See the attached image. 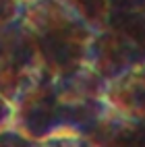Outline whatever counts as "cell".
Returning <instances> with one entry per match:
<instances>
[{"mask_svg": "<svg viewBox=\"0 0 145 147\" xmlns=\"http://www.w3.org/2000/svg\"><path fill=\"white\" fill-rule=\"evenodd\" d=\"M0 145H15V147H33L40 145L35 139H29L27 135L19 133L13 126H6V129L0 131Z\"/></svg>", "mask_w": 145, "mask_h": 147, "instance_id": "obj_9", "label": "cell"}, {"mask_svg": "<svg viewBox=\"0 0 145 147\" xmlns=\"http://www.w3.org/2000/svg\"><path fill=\"white\" fill-rule=\"evenodd\" d=\"M42 68L37 44L23 19L0 25V93L13 104Z\"/></svg>", "mask_w": 145, "mask_h": 147, "instance_id": "obj_4", "label": "cell"}, {"mask_svg": "<svg viewBox=\"0 0 145 147\" xmlns=\"http://www.w3.org/2000/svg\"><path fill=\"white\" fill-rule=\"evenodd\" d=\"M87 64L106 81L145 64V6L112 11L91 40Z\"/></svg>", "mask_w": 145, "mask_h": 147, "instance_id": "obj_2", "label": "cell"}, {"mask_svg": "<svg viewBox=\"0 0 145 147\" xmlns=\"http://www.w3.org/2000/svg\"><path fill=\"white\" fill-rule=\"evenodd\" d=\"M60 2L69 6L79 19H83L93 31L104 29L112 15L110 0H60Z\"/></svg>", "mask_w": 145, "mask_h": 147, "instance_id": "obj_8", "label": "cell"}, {"mask_svg": "<svg viewBox=\"0 0 145 147\" xmlns=\"http://www.w3.org/2000/svg\"><path fill=\"white\" fill-rule=\"evenodd\" d=\"M25 0H0V25H6L21 17Z\"/></svg>", "mask_w": 145, "mask_h": 147, "instance_id": "obj_10", "label": "cell"}, {"mask_svg": "<svg viewBox=\"0 0 145 147\" xmlns=\"http://www.w3.org/2000/svg\"><path fill=\"white\" fill-rule=\"evenodd\" d=\"M112 11H124V8H143L145 0H110Z\"/></svg>", "mask_w": 145, "mask_h": 147, "instance_id": "obj_12", "label": "cell"}, {"mask_svg": "<svg viewBox=\"0 0 145 147\" xmlns=\"http://www.w3.org/2000/svg\"><path fill=\"white\" fill-rule=\"evenodd\" d=\"M106 100L112 108L124 114L145 118V64H139L108 81Z\"/></svg>", "mask_w": 145, "mask_h": 147, "instance_id": "obj_7", "label": "cell"}, {"mask_svg": "<svg viewBox=\"0 0 145 147\" xmlns=\"http://www.w3.org/2000/svg\"><path fill=\"white\" fill-rule=\"evenodd\" d=\"M11 126L27 135L29 139H35L40 145L44 139L60 133L54 75L48 68H42L29 81V85L15 97Z\"/></svg>", "mask_w": 145, "mask_h": 147, "instance_id": "obj_5", "label": "cell"}, {"mask_svg": "<svg viewBox=\"0 0 145 147\" xmlns=\"http://www.w3.org/2000/svg\"><path fill=\"white\" fill-rule=\"evenodd\" d=\"M108 81L100 77L89 64L77 71L54 77V91H56V108H58V124L60 133L71 135H87L102 116L108 112L106 100Z\"/></svg>", "mask_w": 145, "mask_h": 147, "instance_id": "obj_3", "label": "cell"}, {"mask_svg": "<svg viewBox=\"0 0 145 147\" xmlns=\"http://www.w3.org/2000/svg\"><path fill=\"white\" fill-rule=\"evenodd\" d=\"M11 118H13V104L0 93V131L11 126Z\"/></svg>", "mask_w": 145, "mask_h": 147, "instance_id": "obj_11", "label": "cell"}, {"mask_svg": "<svg viewBox=\"0 0 145 147\" xmlns=\"http://www.w3.org/2000/svg\"><path fill=\"white\" fill-rule=\"evenodd\" d=\"M21 19L37 44L44 66L54 77L87 64L95 31L60 0H25Z\"/></svg>", "mask_w": 145, "mask_h": 147, "instance_id": "obj_1", "label": "cell"}, {"mask_svg": "<svg viewBox=\"0 0 145 147\" xmlns=\"http://www.w3.org/2000/svg\"><path fill=\"white\" fill-rule=\"evenodd\" d=\"M89 145H135L145 147V118L108 108L102 120L85 135Z\"/></svg>", "mask_w": 145, "mask_h": 147, "instance_id": "obj_6", "label": "cell"}]
</instances>
